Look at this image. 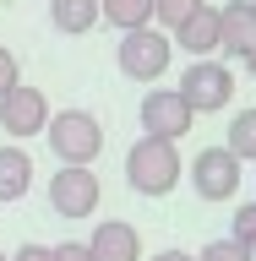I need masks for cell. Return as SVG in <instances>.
I'll return each mask as SVG.
<instances>
[{
  "mask_svg": "<svg viewBox=\"0 0 256 261\" xmlns=\"http://www.w3.org/2000/svg\"><path fill=\"white\" fill-rule=\"evenodd\" d=\"M0 125L11 130L16 142L44 136V125H49V98L38 93V87H28V82L6 87V93H0Z\"/></svg>",
  "mask_w": 256,
  "mask_h": 261,
  "instance_id": "7",
  "label": "cell"
},
{
  "mask_svg": "<svg viewBox=\"0 0 256 261\" xmlns=\"http://www.w3.org/2000/svg\"><path fill=\"white\" fill-rule=\"evenodd\" d=\"M175 49H185L191 60H213V55H218V11H213V6H196L175 28Z\"/></svg>",
  "mask_w": 256,
  "mask_h": 261,
  "instance_id": "11",
  "label": "cell"
},
{
  "mask_svg": "<svg viewBox=\"0 0 256 261\" xmlns=\"http://www.w3.org/2000/svg\"><path fill=\"white\" fill-rule=\"evenodd\" d=\"M126 179H131V191H142V196H169L180 179H185V163H180L175 142L142 136V142H131V152H126Z\"/></svg>",
  "mask_w": 256,
  "mask_h": 261,
  "instance_id": "1",
  "label": "cell"
},
{
  "mask_svg": "<svg viewBox=\"0 0 256 261\" xmlns=\"http://www.w3.org/2000/svg\"><path fill=\"white\" fill-rule=\"evenodd\" d=\"M251 11H256V0H251Z\"/></svg>",
  "mask_w": 256,
  "mask_h": 261,
  "instance_id": "25",
  "label": "cell"
},
{
  "mask_svg": "<svg viewBox=\"0 0 256 261\" xmlns=\"http://www.w3.org/2000/svg\"><path fill=\"white\" fill-rule=\"evenodd\" d=\"M44 136H49V147H55V158H60V163H93L98 152H104V125H98L87 109L49 114Z\"/></svg>",
  "mask_w": 256,
  "mask_h": 261,
  "instance_id": "2",
  "label": "cell"
},
{
  "mask_svg": "<svg viewBox=\"0 0 256 261\" xmlns=\"http://www.w3.org/2000/svg\"><path fill=\"white\" fill-rule=\"evenodd\" d=\"M0 261H11V256H0Z\"/></svg>",
  "mask_w": 256,
  "mask_h": 261,
  "instance_id": "24",
  "label": "cell"
},
{
  "mask_svg": "<svg viewBox=\"0 0 256 261\" xmlns=\"http://www.w3.org/2000/svg\"><path fill=\"white\" fill-rule=\"evenodd\" d=\"M196 261H251V250L235 245V240H213V245H202V256H196Z\"/></svg>",
  "mask_w": 256,
  "mask_h": 261,
  "instance_id": "18",
  "label": "cell"
},
{
  "mask_svg": "<svg viewBox=\"0 0 256 261\" xmlns=\"http://www.w3.org/2000/svg\"><path fill=\"white\" fill-rule=\"evenodd\" d=\"M33 191V158L22 152V142L0 147V201H22Z\"/></svg>",
  "mask_w": 256,
  "mask_h": 261,
  "instance_id": "12",
  "label": "cell"
},
{
  "mask_svg": "<svg viewBox=\"0 0 256 261\" xmlns=\"http://www.w3.org/2000/svg\"><path fill=\"white\" fill-rule=\"evenodd\" d=\"M245 71H251V76H256V49H251V55H245Z\"/></svg>",
  "mask_w": 256,
  "mask_h": 261,
  "instance_id": "23",
  "label": "cell"
},
{
  "mask_svg": "<svg viewBox=\"0 0 256 261\" xmlns=\"http://www.w3.org/2000/svg\"><path fill=\"white\" fill-rule=\"evenodd\" d=\"M87 256L93 261H142V234L126 218H104L87 240Z\"/></svg>",
  "mask_w": 256,
  "mask_h": 261,
  "instance_id": "9",
  "label": "cell"
},
{
  "mask_svg": "<svg viewBox=\"0 0 256 261\" xmlns=\"http://www.w3.org/2000/svg\"><path fill=\"white\" fill-rule=\"evenodd\" d=\"M191 103L175 93V87H153V93L142 98V130L147 136H164V142H180L185 130H191Z\"/></svg>",
  "mask_w": 256,
  "mask_h": 261,
  "instance_id": "8",
  "label": "cell"
},
{
  "mask_svg": "<svg viewBox=\"0 0 256 261\" xmlns=\"http://www.w3.org/2000/svg\"><path fill=\"white\" fill-rule=\"evenodd\" d=\"M229 240H235V245H245V250L256 256V201H245V207L235 212V234H229Z\"/></svg>",
  "mask_w": 256,
  "mask_h": 261,
  "instance_id": "17",
  "label": "cell"
},
{
  "mask_svg": "<svg viewBox=\"0 0 256 261\" xmlns=\"http://www.w3.org/2000/svg\"><path fill=\"white\" fill-rule=\"evenodd\" d=\"M49 207L60 212V218H93L98 212L93 163H60V174H49Z\"/></svg>",
  "mask_w": 256,
  "mask_h": 261,
  "instance_id": "5",
  "label": "cell"
},
{
  "mask_svg": "<svg viewBox=\"0 0 256 261\" xmlns=\"http://www.w3.org/2000/svg\"><path fill=\"white\" fill-rule=\"evenodd\" d=\"M224 147H229L240 163H256V109H240L235 120H229V142H224Z\"/></svg>",
  "mask_w": 256,
  "mask_h": 261,
  "instance_id": "15",
  "label": "cell"
},
{
  "mask_svg": "<svg viewBox=\"0 0 256 261\" xmlns=\"http://www.w3.org/2000/svg\"><path fill=\"white\" fill-rule=\"evenodd\" d=\"M185 179L196 185L202 201H229V196L240 191V158L229 152V147H202L185 169Z\"/></svg>",
  "mask_w": 256,
  "mask_h": 261,
  "instance_id": "6",
  "label": "cell"
},
{
  "mask_svg": "<svg viewBox=\"0 0 256 261\" xmlns=\"http://www.w3.org/2000/svg\"><path fill=\"white\" fill-rule=\"evenodd\" d=\"M153 261H196V256H185V250H158Z\"/></svg>",
  "mask_w": 256,
  "mask_h": 261,
  "instance_id": "22",
  "label": "cell"
},
{
  "mask_svg": "<svg viewBox=\"0 0 256 261\" xmlns=\"http://www.w3.org/2000/svg\"><path fill=\"white\" fill-rule=\"evenodd\" d=\"M16 82H22V71H16V55H11V49H0V93H6V87H16Z\"/></svg>",
  "mask_w": 256,
  "mask_h": 261,
  "instance_id": "19",
  "label": "cell"
},
{
  "mask_svg": "<svg viewBox=\"0 0 256 261\" xmlns=\"http://www.w3.org/2000/svg\"><path fill=\"white\" fill-rule=\"evenodd\" d=\"M49 22L60 33H93L104 16H98V0H49Z\"/></svg>",
  "mask_w": 256,
  "mask_h": 261,
  "instance_id": "13",
  "label": "cell"
},
{
  "mask_svg": "<svg viewBox=\"0 0 256 261\" xmlns=\"http://www.w3.org/2000/svg\"><path fill=\"white\" fill-rule=\"evenodd\" d=\"M98 16H109V28L131 33L153 22V0H98Z\"/></svg>",
  "mask_w": 256,
  "mask_h": 261,
  "instance_id": "14",
  "label": "cell"
},
{
  "mask_svg": "<svg viewBox=\"0 0 256 261\" xmlns=\"http://www.w3.org/2000/svg\"><path fill=\"white\" fill-rule=\"evenodd\" d=\"M55 250V261H93L87 256V245H77V240H65V245H49Z\"/></svg>",
  "mask_w": 256,
  "mask_h": 261,
  "instance_id": "20",
  "label": "cell"
},
{
  "mask_svg": "<svg viewBox=\"0 0 256 261\" xmlns=\"http://www.w3.org/2000/svg\"><path fill=\"white\" fill-rule=\"evenodd\" d=\"M218 49L235 55V60H245V55L256 49V11H251V0L218 6Z\"/></svg>",
  "mask_w": 256,
  "mask_h": 261,
  "instance_id": "10",
  "label": "cell"
},
{
  "mask_svg": "<svg viewBox=\"0 0 256 261\" xmlns=\"http://www.w3.org/2000/svg\"><path fill=\"white\" fill-rule=\"evenodd\" d=\"M196 6H207V0H153V22H164V28L175 33L180 22L196 11Z\"/></svg>",
  "mask_w": 256,
  "mask_h": 261,
  "instance_id": "16",
  "label": "cell"
},
{
  "mask_svg": "<svg viewBox=\"0 0 256 261\" xmlns=\"http://www.w3.org/2000/svg\"><path fill=\"white\" fill-rule=\"evenodd\" d=\"M175 93L191 103V114H218V109H229V98H235V71H229L224 60H191Z\"/></svg>",
  "mask_w": 256,
  "mask_h": 261,
  "instance_id": "4",
  "label": "cell"
},
{
  "mask_svg": "<svg viewBox=\"0 0 256 261\" xmlns=\"http://www.w3.org/2000/svg\"><path fill=\"white\" fill-rule=\"evenodd\" d=\"M114 55H120V71H126L131 82H158L164 71H169V55H175V38L164 28H131L120 44H114Z\"/></svg>",
  "mask_w": 256,
  "mask_h": 261,
  "instance_id": "3",
  "label": "cell"
},
{
  "mask_svg": "<svg viewBox=\"0 0 256 261\" xmlns=\"http://www.w3.org/2000/svg\"><path fill=\"white\" fill-rule=\"evenodd\" d=\"M11 261H55V250H49V245H22Z\"/></svg>",
  "mask_w": 256,
  "mask_h": 261,
  "instance_id": "21",
  "label": "cell"
}]
</instances>
